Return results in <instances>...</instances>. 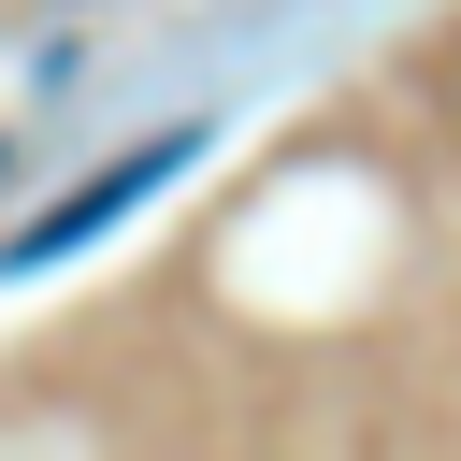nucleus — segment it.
I'll list each match as a JSON object with an SVG mask.
<instances>
[{
	"label": "nucleus",
	"mask_w": 461,
	"mask_h": 461,
	"mask_svg": "<svg viewBox=\"0 0 461 461\" xmlns=\"http://www.w3.org/2000/svg\"><path fill=\"white\" fill-rule=\"evenodd\" d=\"M187 158H202V130H158V144H130V158H115V173H86L72 202H43V216H29V230L0 245V274H43V259H72V245H101V230H115L130 202H158V187H173Z\"/></svg>",
	"instance_id": "nucleus-1"
}]
</instances>
